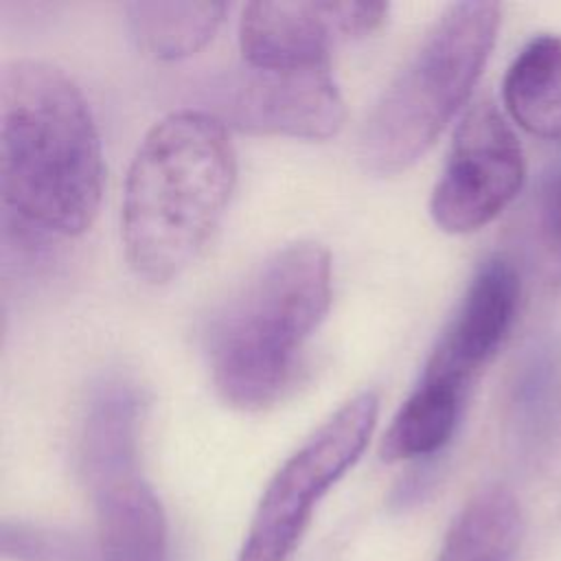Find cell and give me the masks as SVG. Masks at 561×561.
Returning <instances> with one entry per match:
<instances>
[{"instance_id": "obj_1", "label": "cell", "mask_w": 561, "mask_h": 561, "mask_svg": "<svg viewBox=\"0 0 561 561\" xmlns=\"http://www.w3.org/2000/svg\"><path fill=\"white\" fill-rule=\"evenodd\" d=\"M0 180L7 215L28 237L81 234L99 213L101 138L83 92L55 64L2 68Z\"/></svg>"}, {"instance_id": "obj_2", "label": "cell", "mask_w": 561, "mask_h": 561, "mask_svg": "<svg viewBox=\"0 0 561 561\" xmlns=\"http://www.w3.org/2000/svg\"><path fill=\"white\" fill-rule=\"evenodd\" d=\"M237 184L228 127L178 110L142 136L127 169L121 239L131 272L153 285L180 276L219 226Z\"/></svg>"}, {"instance_id": "obj_3", "label": "cell", "mask_w": 561, "mask_h": 561, "mask_svg": "<svg viewBox=\"0 0 561 561\" xmlns=\"http://www.w3.org/2000/svg\"><path fill=\"white\" fill-rule=\"evenodd\" d=\"M329 305L327 248L296 241L267 256L206 327L204 353L217 394L245 412L283 399Z\"/></svg>"}, {"instance_id": "obj_4", "label": "cell", "mask_w": 561, "mask_h": 561, "mask_svg": "<svg viewBox=\"0 0 561 561\" xmlns=\"http://www.w3.org/2000/svg\"><path fill=\"white\" fill-rule=\"evenodd\" d=\"M502 7L449 4L386 85L359 134V158L377 175L412 167L469 99L497 37Z\"/></svg>"}, {"instance_id": "obj_5", "label": "cell", "mask_w": 561, "mask_h": 561, "mask_svg": "<svg viewBox=\"0 0 561 561\" xmlns=\"http://www.w3.org/2000/svg\"><path fill=\"white\" fill-rule=\"evenodd\" d=\"M379 414V394L342 403L274 473L237 561H289L322 495L359 460Z\"/></svg>"}, {"instance_id": "obj_6", "label": "cell", "mask_w": 561, "mask_h": 561, "mask_svg": "<svg viewBox=\"0 0 561 561\" xmlns=\"http://www.w3.org/2000/svg\"><path fill=\"white\" fill-rule=\"evenodd\" d=\"M204 112L250 134L327 140L344 125L331 64L313 68L239 66L204 85Z\"/></svg>"}, {"instance_id": "obj_7", "label": "cell", "mask_w": 561, "mask_h": 561, "mask_svg": "<svg viewBox=\"0 0 561 561\" xmlns=\"http://www.w3.org/2000/svg\"><path fill=\"white\" fill-rule=\"evenodd\" d=\"M524 175L517 136L491 101H478L454 131L447 162L430 197V215L445 232H473L513 202Z\"/></svg>"}, {"instance_id": "obj_8", "label": "cell", "mask_w": 561, "mask_h": 561, "mask_svg": "<svg viewBox=\"0 0 561 561\" xmlns=\"http://www.w3.org/2000/svg\"><path fill=\"white\" fill-rule=\"evenodd\" d=\"M386 13V2H250L239 20L243 64L256 68L327 66L337 39L373 33Z\"/></svg>"}, {"instance_id": "obj_9", "label": "cell", "mask_w": 561, "mask_h": 561, "mask_svg": "<svg viewBox=\"0 0 561 561\" xmlns=\"http://www.w3.org/2000/svg\"><path fill=\"white\" fill-rule=\"evenodd\" d=\"M517 300L519 276L513 263L502 256L486 259L434 344L421 377L469 392L478 373L504 344Z\"/></svg>"}, {"instance_id": "obj_10", "label": "cell", "mask_w": 561, "mask_h": 561, "mask_svg": "<svg viewBox=\"0 0 561 561\" xmlns=\"http://www.w3.org/2000/svg\"><path fill=\"white\" fill-rule=\"evenodd\" d=\"M103 561H167V517L136 465L88 478Z\"/></svg>"}, {"instance_id": "obj_11", "label": "cell", "mask_w": 561, "mask_h": 561, "mask_svg": "<svg viewBox=\"0 0 561 561\" xmlns=\"http://www.w3.org/2000/svg\"><path fill=\"white\" fill-rule=\"evenodd\" d=\"M502 96L513 121L541 138H561V37L539 35L513 59Z\"/></svg>"}, {"instance_id": "obj_12", "label": "cell", "mask_w": 561, "mask_h": 561, "mask_svg": "<svg viewBox=\"0 0 561 561\" xmlns=\"http://www.w3.org/2000/svg\"><path fill=\"white\" fill-rule=\"evenodd\" d=\"M465 397L460 388L421 377L381 438V458L397 462L440 451L456 432Z\"/></svg>"}, {"instance_id": "obj_13", "label": "cell", "mask_w": 561, "mask_h": 561, "mask_svg": "<svg viewBox=\"0 0 561 561\" xmlns=\"http://www.w3.org/2000/svg\"><path fill=\"white\" fill-rule=\"evenodd\" d=\"M522 539V511L504 486L476 493L451 522L438 561H515Z\"/></svg>"}, {"instance_id": "obj_14", "label": "cell", "mask_w": 561, "mask_h": 561, "mask_svg": "<svg viewBox=\"0 0 561 561\" xmlns=\"http://www.w3.org/2000/svg\"><path fill=\"white\" fill-rule=\"evenodd\" d=\"M224 2L136 0L125 7L138 48L156 59H182L199 50L219 28Z\"/></svg>"}, {"instance_id": "obj_15", "label": "cell", "mask_w": 561, "mask_h": 561, "mask_svg": "<svg viewBox=\"0 0 561 561\" xmlns=\"http://www.w3.org/2000/svg\"><path fill=\"white\" fill-rule=\"evenodd\" d=\"M537 237L546 278L550 285L561 287V158L543 171L539 182Z\"/></svg>"}]
</instances>
